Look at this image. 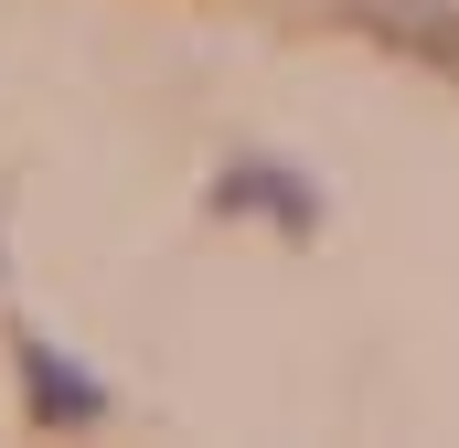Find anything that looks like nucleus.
<instances>
[{
  "label": "nucleus",
  "instance_id": "1",
  "mask_svg": "<svg viewBox=\"0 0 459 448\" xmlns=\"http://www.w3.org/2000/svg\"><path fill=\"white\" fill-rule=\"evenodd\" d=\"M22 384H32V417H43V427H86V417H108V384L75 374L54 341H22Z\"/></svg>",
  "mask_w": 459,
  "mask_h": 448
},
{
  "label": "nucleus",
  "instance_id": "2",
  "mask_svg": "<svg viewBox=\"0 0 459 448\" xmlns=\"http://www.w3.org/2000/svg\"><path fill=\"white\" fill-rule=\"evenodd\" d=\"M214 203H225V214H278V224H289V235L310 224V193H299L289 171H256V160L235 171V182H225V193H214Z\"/></svg>",
  "mask_w": 459,
  "mask_h": 448
}]
</instances>
